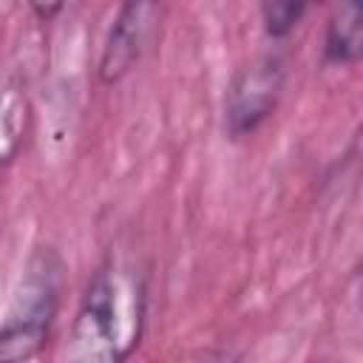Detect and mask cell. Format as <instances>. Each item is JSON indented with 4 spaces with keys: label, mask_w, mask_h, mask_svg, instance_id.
<instances>
[{
    "label": "cell",
    "mask_w": 363,
    "mask_h": 363,
    "mask_svg": "<svg viewBox=\"0 0 363 363\" xmlns=\"http://www.w3.org/2000/svg\"><path fill=\"white\" fill-rule=\"evenodd\" d=\"M281 91V68L272 60H261L247 65L233 88H230V102H227V119H230V130L247 133L252 130L275 105Z\"/></svg>",
    "instance_id": "cell-2"
},
{
    "label": "cell",
    "mask_w": 363,
    "mask_h": 363,
    "mask_svg": "<svg viewBox=\"0 0 363 363\" xmlns=\"http://www.w3.org/2000/svg\"><path fill=\"white\" fill-rule=\"evenodd\" d=\"M309 0H264V23H267V31L281 37L286 34L303 14Z\"/></svg>",
    "instance_id": "cell-6"
},
{
    "label": "cell",
    "mask_w": 363,
    "mask_h": 363,
    "mask_svg": "<svg viewBox=\"0 0 363 363\" xmlns=\"http://www.w3.org/2000/svg\"><path fill=\"white\" fill-rule=\"evenodd\" d=\"M65 0H28V6L40 14V17H54L60 9H62Z\"/></svg>",
    "instance_id": "cell-7"
},
{
    "label": "cell",
    "mask_w": 363,
    "mask_h": 363,
    "mask_svg": "<svg viewBox=\"0 0 363 363\" xmlns=\"http://www.w3.org/2000/svg\"><path fill=\"white\" fill-rule=\"evenodd\" d=\"M122 337L119 323V301L116 286L108 278H96L82 301V309L74 323V346L79 357L91 360H111L122 352L116 349Z\"/></svg>",
    "instance_id": "cell-1"
},
{
    "label": "cell",
    "mask_w": 363,
    "mask_h": 363,
    "mask_svg": "<svg viewBox=\"0 0 363 363\" xmlns=\"http://www.w3.org/2000/svg\"><path fill=\"white\" fill-rule=\"evenodd\" d=\"M363 43V11L360 0H343L340 11L329 23L326 34V54L335 62H354L360 57Z\"/></svg>",
    "instance_id": "cell-4"
},
{
    "label": "cell",
    "mask_w": 363,
    "mask_h": 363,
    "mask_svg": "<svg viewBox=\"0 0 363 363\" xmlns=\"http://www.w3.org/2000/svg\"><path fill=\"white\" fill-rule=\"evenodd\" d=\"M48 332V320L14 315L0 329V360H28L40 352Z\"/></svg>",
    "instance_id": "cell-5"
},
{
    "label": "cell",
    "mask_w": 363,
    "mask_h": 363,
    "mask_svg": "<svg viewBox=\"0 0 363 363\" xmlns=\"http://www.w3.org/2000/svg\"><path fill=\"white\" fill-rule=\"evenodd\" d=\"M145 17H147V0H128L119 9L99 60L102 82H116L119 77H125L133 60L139 57L145 37Z\"/></svg>",
    "instance_id": "cell-3"
}]
</instances>
